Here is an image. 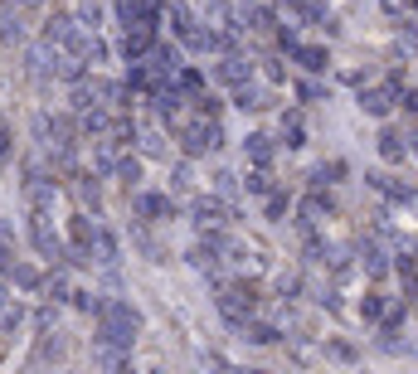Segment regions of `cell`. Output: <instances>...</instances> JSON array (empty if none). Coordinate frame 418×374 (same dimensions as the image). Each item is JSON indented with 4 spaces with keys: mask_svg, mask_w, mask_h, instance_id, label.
<instances>
[{
    "mask_svg": "<svg viewBox=\"0 0 418 374\" xmlns=\"http://www.w3.org/2000/svg\"><path fill=\"white\" fill-rule=\"evenodd\" d=\"M136 331H141V311H136L131 301H107V306H103V316H98V336H103L107 345H131Z\"/></svg>",
    "mask_w": 418,
    "mask_h": 374,
    "instance_id": "1",
    "label": "cell"
},
{
    "mask_svg": "<svg viewBox=\"0 0 418 374\" xmlns=\"http://www.w3.org/2000/svg\"><path fill=\"white\" fill-rule=\"evenodd\" d=\"M180 141H185V156H205V151H219L224 146V131L214 117H195L180 127Z\"/></svg>",
    "mask_w": 418,
    "mask_h": 374,
    "instance_id": "2",
    "label": "cell"
},
{
    "mask_svg": "<svg viewBox=\"0 0 418 374\" xmlns=\"http://www.w3.org/2000/svg\"><path fill=\"white\" fill-rule=\"evenodd\" d=\"M156 49V15H146V20H131L127 24V39H122V54H127V64L131 59H146Z\"/></svg>",
    "mask_w": 418,
    "mask_h": 374,
    "instance_id": "3",
    "label": "cell"
},
{
    "mask_svg": "<svg viewBox=\"0 0 418 374\" xmlns=\"http://www.w3.org/2000/svg\"><path fill=\"white\" fill-rule=\"evenodd\" d=\"M29 238H34V248H39L44 258H69V248H64V238H59V229L49 224V214H44V209H34V214H29Z\"/></svg>",
    "mask_w": 418,
    "mask_h": 374,
    "instance_id": "4",
    "label": "cell"
},
{
    "mask_svg": "<svg viewBox=\"0 0 418 374\" xmlns=\"http://www.w3.org/2000/svg\"><path fill=\"white\" fill-rule=\"evenodd\" d=\"M171 24H175V34H180V39H185L195 54H200V34H205V29H195V15H190V5H171Z\"/></svg>",
    "mask_w": 418,
    "mask_h": 374,
    "instance_id": "5",
    "label": "cell"
},
{
    "mask_svg": "<svg viewBox=\"0 0 418 374\" xmlns=\"http://www.w3.org/2000/svg\"><path fill=\"white\" fill-rule=\"evenodd\" d=\"M190 219H195L205 233H219V224H224V204H219V199H195Z\"/></svg>",
    "mask_w": 418,
    "mask_h": 374,
    "instance_id": "6",
    "label": "cell"
},
{
    "mask_svg": "<svg viewBox=\"0 0 418 374\" xmlns=\"http://www.w3.org/2000/svg\"><path fill=\"white\" fill-rule=\"evenodd\" d=\"M360 107H365L370 117H389V107H394V88H360Z\"/></svg>",
    "mask_w": 418,
    "mask_h": 374,
    "instance_id": "7",
    "label": "cell"
},
{
    "mask_svg": "<svg viewBox=\"0 0 418 374\" xmlns=\"http://www.w3.org/2000/svg\"><path fill=\"white\" fill-rule=\"evenodd\" d=\"M292 59H297L307 73H326V64H331V54H326L321 44H297V49H292Z\"/></svg>",
    "mask_w": 418,
    "mask_h": 374,
    "instance_id": "8",
    "label": "cell"
},
{
    "mask_svg": "<svg viewBox=\"0 0 418 374\" xmlns=\"http://www.w3.org/2000/svg\"><path fill=\"white\" fill-rule=\"evenodd\" d=\"M214 73H219L224 83H233V88H238V83H248V78H253V64H248V59H238V54H229Z\"/></svg>",
    "mask_w": 418,
    "mask_h": 374,
    "instance_id": "9",
    "label": "cell"
},
{
    "mask_svg": "<svg viewBox=\"0 0 418 374\" xmlns=\"http://www.w3.org/2000/svg\"><path fill=\"white\" fill-rule=\"evenodd\" d=\"M365 180L380 189V194H389V199H414V185H404V180H394V175H380V171H370Z\"/></svg>",
    "mask_w": 418,
    "mask_h": 374,
    "instance_id": "10",
    "label": "cell"
},
{
    "mask_svg": "<svg viewBox=\"0 0 418 374\" xmlns=\"http://www.w3.org/2000/svg\"><path fill=\"white\" fill-rule=\"evenodd\" d=\"M404 151H409V141H404L399 131H389V127H384V131H380V156L399 166V161H404Z\"/></svg>",
    "mask_w": 418,
    "mask_h": 374,
    "instance_id": "11",
    "label": "cell"
},
{
    "mask_svg": "<svg viewBox=\"0 0 418 374\" xmlns=\"http://www.w3.org/2000/svg\"><path fill=\"white\" fill-rule=\"evenodd\" d=\"M136 214L141 219H156V214H175V204L166 194H136Z\"/></svg>",
    "mask_w": 418,
    "mask_h": 374,
    "instance_id": "12",
    "label": "cell"
},
{
    "mask_svg": "<svg viewBox=\"0 0 418 374\" xmlns=\"http://www.w3.org/2000/svg\"><path fill=\"white\" fill-rule=\"evenodd\" d=\"M360 268H365L370 278H384V273H389V263H384V248H380V243H365V248H360Z\"/></svg>",
    "mask_w": 418,
    "mask_h": 374,
    "instance_id": "13",
    "label": "cell"
},
{
    "mask_svg": "<svg viewBox=\"0 0 418 374\" xmlns=\"http://www.w3.org/2000/svg\"><path fill=\"white\" fill-rule=\"evenodd\" d=\"M233 107H243V112H263V107H268V93H263V88H253V83H238Z\"/></svg>",
    "mask_w": 418,
    "mask_h": 374,
    "instance_id": "14",
    "label": "cell"
},
{
    "mask_svg": "<svg viewBox=\"0 0 418 374\" xmlns=\"http://www.w3.org/2000/svg\"><path fill=\"white\" fill-rule=\"evenodd\" d=\"M20 321H24V306L0 296V336H15V331H20Z\"/></svg>",
    "mask_w": 418,
    "mask_h": 374,
    "instance_id": "15",
    "label": "cell"
},
{
    "mask_svg": "<svg viewBox=\"0 0 418 374\" xmlns=\"http://www.w3.org/2000/svg\"><path fill=\"white\" fill-rule=\"evenodd\" d=\"M200 10H205V20H214V24H233V0H200Z\"/></svg>",
    "mask_w": 418,
    "mask_h": 374,
    "instance_id": "16",
    "label": "cell"
},
{
    "mask_svg": "<svg viewBox=\"0 0 418 374\" xmlns=\"http://www.w3.org/2000/svg\"><path fill=\"white\" fill-rule=\"evenodd\" d=\"M243 146H248V156H253L258 166H268V161H273V136H263V131H253V136H248Z\"/></svg>",
    "mask_w": 418,
    "mask_h": 374,
    "instance_id": "17",
    "label": "cell"
},
{
    "mask_svg": "<svg viewBox=\"0 0 418 374\" xmlns=\"http://www.w3.org/2000/svg\"><path fill=\"white\" fill-rule=\"evenodd\" d=\"M384 311H389V301H384L380 292H365V296H360V316H365V321H384Z\"/></svg>",
    "mask_w": 418,
    "mask_h": 374,
    "instance_id": "18",
    "label": "cell"
},
{
    "mask_svg": "<svg viewBox=\"0 0 418 374\" xmlns=\"http://www.w3.org/2000/svg\"><path fill=\"white\" fill-rule=\"evenodd\" d=\"M326 209H331V204H326L321 194H312V199H302V219H297V224H302V229H316Z\"/></svg>",
    "mask_w": 418,
    "mask_h": 374,
    "instance_id": "19",
    "label": "cell"
},
{
    "mask_svg": "<svg viewBox=\"0 0 418 374\" xmlns=\"http://www.w3.org/2000/svg\"><path fill=\"white\" fill-rule=\"evenodd\" d=\"M282 136H287V146L297 151V146H307V127H302V117L292 112V117H282Z\"/></svg>",
    "mask_w": 418,
    "mask_h": 374,
    "instance_id": "20",
    "label": "cell"
},
{
    "mask_svg": "<svg viewBox=\"0 0 418 374\" xmlns=\"http://www.w3.org/2000/svg\"><path fill=\"white\" fill-rule=\"evenodd\" d=\"M78 24H83V29H98V24H103V5H98V0H78Z\"/></svg>",
    "mask_w": 418,
    "mask_h": 374,
    "instance_id": "21",
    "label": "cell"
},
{
    "mask_svg": "<svg viewBox=\"0 0 418 374\" xmlns=\"http://www.w3.org/2000/svg\"><path fill=\"white\" fill-rule=\"evenodd\" d=\"M107 141H112V146H127V141H136V127H131L127 117H117V122L107 127Z\"/></svg>",
    "mask_w": 418,
    "mask_h": 374,
    "instance_id": "22",
    "label": "cell"
},
{
    "mask_svg": "<svg viewBox=\"0 0 418 374\" xmlns=\"http://www.w3.org/2000/svg\"><path fill=\"white\" fill-rule=\"evenodd\" d=\"M93 248H98V263H117V238H112L107 229L93 233Z\"/></svg>",
    "mask_w": 418,
    "mask_h": 374,
    "instance_id": "23",
    "label": "cell"
},
{
    "mask_svg": "<svg viewBox=\"0 0 418 374\" xmlns=\"http://www.w3.org/2000/svg\"><path fill=\"white\" fill-rule=\"evenodd\" d=\"M248 340H253V345H273V340H278V326H268V321H253V326H248Z\"/></svg>",
    "mask_w": 418,
    "mask_h": 374,
    "instance_id": "24",
    "label": "cell"
},
{
    "mask_svg": "<svg viewBox=\"0 0 418 374\" xmlns=\"http://www.w3.org/2000/svg\"><path fill=\"white\" fill-rule=\"evenodd\" d=\"M175 83H180L185 93H200V88H205V78H200V69H185V64H180V73H175Z\"/></svg>",
    "mask_w": 418,
    "mask_h": 374,
    "instance_id": "25",
    "label": "cell"
},
{
    "mask_svg": "<svg viewBox=\"0 0 418 374\" xmlns=\"http://www.w3.org/2000/svg\"><path fill=\"white\" fill-rule=\"evenodd\" d=\"M117 180L131 189L136 180H141V161H117Z\"/></svg>",
    "mask_w": 418,
    "mask_h": 374,
    "instance_id": "26",
    "label": "cell"
},
{
    "mask_svg": "<svg viewBox=\"0 0 418 374\" xmlns=\"http://www.w3.org/2000/svg\"><path fill=\"white\" fill-rule=\"evenodd\" d=\"M73 306H78V311H93V316H103V296H93V292H73Z\"/></svg>",
    "mask_w": 418,
    "mask_h": 374,
    "instance_id": "27",
    "label": "cell"
},
{
    "mask_svg": "<svg viewBox=\"0 0 418 374\" xmlns=\"http://www.w3.org/2000/svg\"><path fill=\"white\" fill-rule=\"evenodd\" d=\"M243 185H248V194H273V180H268V171H263V166H258Z\"/></svg>",
    "mask_w": 418,
    "mask_h": 374,
    "instance_id": "28",
    "label": "cell"
},
{
    "mask_svg": "<svg viewBox=\"0 0 418 374\" xmlns=\"http://www.w3.org/2000/svg\"><path fill=\"white\" fill-rule=\"evenodd\" d=\"M10 273H15V282H20V287H24V292H34V287H39V273H34V268H29V263H15V268H10Z\"/></svg>",
    "mask_w": 418,
    "mask_h": 374,
    "instance_id": "29",
    "label": "cell"
},
{
    "mask_svg": "<svg viewBox=\"0 0 418 374\" xmlns=\"http://www.w3.org/2000/svg\"><path fill=\"white\" fill-rule=\"evenodd\" d=\"M78 199H83V204H93V209H98V180H88V175H78Z\"/></svg>",
    "mask_w": 418,
    "mask_h": 374,
    "instance_id": "30",
    "label": "cell"
},
{
    "mask_svg": "<svg viewBox=\"0 0 418 374\" xmlns=\"http://www.w3.org/2000/svg\"><path fill=\"white\" fill-rule=\"evenodd\" d=\"M326 355H331V360H345V365H350V360H355V345H350V340H331V345H326Z\"/></svg>",
    "mask_w": 418,
    "mask_h": 374,
    "instance_id": "31",
    "label": "cell"
},
{
    "mask_svg": "<svg viewBox=\"0 0 418 374\" xmlns=\"http://www.w3.org/2000/svg\"><path fill=\"white\" fill-rule=\"evenodd\" d=\"M345 171H350L345 161H331V166H321V171H316V185H321V180H340Z\"/></svg>",
    "mask_w": 418,
    "mask_h": 374,
    "instance_id": "32",
    "label": "cell"
},
{
    "mask_svg": "<svg viewBox=\"0 0 418 374\" xmlns=\"http://www.w3.org/2000/svg\"><path fill=\"white\" fill-rule=\"evenodd\" d=\"M282 214H287V194L273 189V194H268V219H282Z\"/></svg>",
    "mask_w": 418,
    "mask_h": 374,
    "instance_id": "33",
    "label": "cell"
},
{
    "mask_svg": "<svg viewBox=\"0 0 418 374\" xmlns=\"http://www.w3.org/2000/svg\"><path fill=\"white\" fill-rule=\"evenodd\" d=\"M10 141H15V131L0 122V166H10Z\"/></svg>",
    "mask_w": 418,
    "mask_h": 374,
    "instance_id": "34",
    "label": "cell"
},
{
    "mask_svg": "<svg viewBox=\"0 0 418 374\" xmlns=\"http://www.w3.org/2000/svg\"><path fill=\"white\" fill-rule=\"evenodd\" d=\"M49 296H54V301H69L73 292H69V282H64V278H49Z\"/></svg>",
    "mask_w": 418,
    "mask_h": 374,
    "instance_id": "35",
    "label": "cell"
},
{
    "mask_svg": "<svg viewBox=\"0 0 418 374\" xmlns=\"http://www.w3.org/2000/svg\"><path fill=\"white\" fill-rule=\"evenodd\" d=\"M214 180H219V194H233V189H238V175H233V171H219Z\"/></svg>",
    "mask_w": 418,
    "mask_h": 374,
    "instance_id": "36",
    "label": "cell"
},
{
    "mask_svg": "<svg viewBox=\"0 0 418 374\" xmlns=\"http://www.w3.org/2000/svg\"><path fill=\"white\" fill-rule=\"evenodd\" d=\"M171 185H175V189H185V185H190V166H175V175H171Z\"/></svg>",
    "mask_w": 418,
    "mask_h": 374,
    "instance_id": "37",
    "label": "cell"
},
{
    "mask_svg": "<svg viewBox=\"0 0 418 374\" xmlns=\"http://www.w3.org/2000/svg\"><path fill=\"white\" fill-rule=\"evenodd\" d=\"M404 107H409V112L418 117V88H409V93H404Z\"/></svg>",
    "mask_w": 418,
    "mask_h": 374,
    "instance_id": "38",
    "label": "cell"
},
{
    "mask_svg": "<svg viewBox=\"0 0 418 374\" xmlns=\"http://www.w3.org/2000/svg\"><path fill=\"white\" fill-rule=\"evenodd\" d=\"M10 268H15V263H10V258H5V248H0V278H5Z\"/></svg>",
    "mask_w": 418,
    "mask_h": 374,
    "instance_id": "39",
    "label": "cell"
},
{
    "mask_svg": "<svg viewBox=\"0 0 418 374\" xmlns=\"http://www.w3.org/2000/svg\"><path fill=\"white\" fill-rule=\"evenodd\" d=\"M20 5H29V0H20Z\"/></svg>",
    "mask_w": 418,
    "mask_h": 374,
    "instance_id": "40",
    "label": "cell"
}]
</instances>
